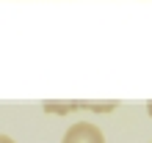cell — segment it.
<instances>
[{
    "label": "cell",
    "mask_w": 152,
    "mask_h": 143,
    "mask_svg": "<svg viewBox=\"0 0 152 143\" xmlns=\"http://www.w3.org/2000/svg\"><path fill=\"white\" fill-rule=\"evenodd\" d=\"M147 113H149V116H152V102H149V105H147Z\"/></svg>",
    "instance_id": "277c9868"
},
{
    "label": "cell",
    "mask_w": 152,
    "mask_h": 143,
    "mask_svg": "<svg viewBox=\"0 0 152 143\" xmlns=\"http://www.w3.org/2000/svg\"><path fill=\"white\" fill-rule=\"evenodd\" d=\"M0 143H14V140L8 138V135H0Z\"/></svg>",
    "instance_id": "3957f363"
},
{
    "label": "cell",
    "mask_w": 152,
    "mask_h": 143,
    "mask_svg": "<svg viewBox=\"0 0 152 143\" xmlns=\"http://www.w3.org/2000/svg\"><path fill=\"white\" fill-rule=\"evenodd\" d=\"M61 143H105V135L91 121H75L72 127L64 132V140Z\"/></svg>",
    "instance_id": "6da1fadb"
},
{
    "label": "cell",
    "mask_w": 152,
    "mask_h": 143,
    "mask_svg": "<svg viewBox=\"0 0 152 143\" xmlns=\"http://www.w3.org/2000/svg\"><path fill=\"white\" fill-rule=\"evenodd\" d=\"M116 102H102V105H88V102H72V105H56V102H47L44 110L47 113H69V110H97V113H108L113 110Z\"/></svg>",
    "instance_id": "7a4b0ae2"
}]
</instances>
